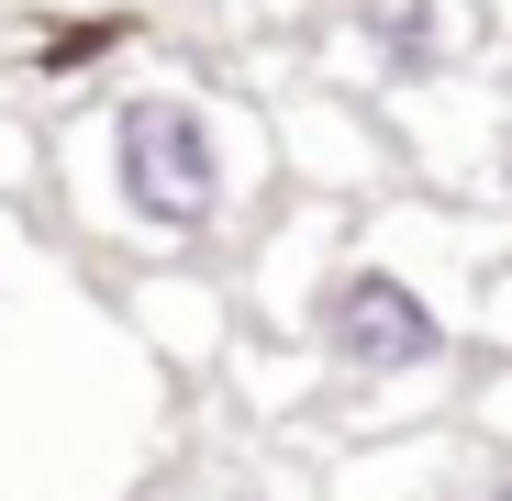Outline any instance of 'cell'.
<instances>
[{"mask_svg": "<svg viewBox=\"0 0 512 501\" xmlns=\"http://www.w3.org/2000/svg\"><path fill=\"white\" fill-rule=\"evenodd\" d=\"M346 34H357L379 90H423V78H457L479 56V12L468 0H346Z\"/></svg>", "mask_w": 512, "mask_h": 501, "instance_id": "cell-3", "label": "cell"}, {"mask_svg": "<svg viewBox=\"0 0 512 501\" xmlns=\"http://www.w3.org/2000/svg\"><path fill=\"white\" fill-rule=\"evenodd\" d=\"M312 346L323 368H346V379H423V368H446V312L435 290H423L412 268L390 257H357V268H334L312 290Z\"/></svg>", "mask_w": 512, "mask_h": 501, "instance_id": "cell-2", "label": "cell"}, {"mask_svg": "<svg viewBox=\"0 0 512 501\" xmlns=\"http://www.w3.org/2000/svg\"><path fill=\"white\" fill-rule=\"evenodd\" d=\"M67 167H78V190H90L123 234L201 245L245 201V123L212 90H190V78H123V90L78 123Z\"/></svg>", "mask_w": 512, "mask_h": 501, "instance_id": "cell-1", "label": "cell"}, {"mask_svg": "<svg viewBox=\"0 0 512 501\" xmlns=\"http://www.w3.org/2000/svg\"><path fill=\"white\" fill-rule=\"evenodd\" d=\"M56 12H90V0H56Z\"/></svg>", "mask_w": 512, "mask_h": 501, "instance_id": "cell-6", "label": "cell"}, {"mask_svg": "<svg viewBox=\"0 0 512 501\" xmlns=\"http://www.w3.org/2000/svg\"><path fill=\"white\" fill-rule=\"evenodd\" d=\"M479 501H512V468H490V490H479Z\"/></svg>", "mask_w": 512, "mask_h": 501, "instance_id": "cell-5", "label": "cell"}, {"mask_svg": "<svg viewBox=\"0 0 512 501\" xmlns=\"http://www.w3.org/2000/svg\"><path fill=\"white\" fill-rule=\"evenodd\" d=\"M134 45V23L123 12H101V0H90V12H56L34 45H23V78H45V90H67V78H90L101 56H123Z\"/></svg>", "mask_w": 512, "mask_h": 501, "instance_id": "cell-4", "label": "cell"}]
</instances>
